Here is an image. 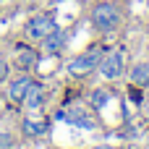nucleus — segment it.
Returning a JSON list of instances; mask_svg holds the SVG:
<instances>
[{
    "mask_svg": "<svg viewBox=\"0 0 149 149\" xmlns=\"http://www.w3.org/2000/svg\"><path fill=\"white\" fill-rule=\"evenodd\" d=\"M42 102H45V86L31 81L24 94V105H26V110H37V107H42Z\"/></svg>",
    "mask_w": 149,
    "mask_h": 149,
    "instance_id": "obj_6",
    "label": "nucleus"
},
{
    "mask_svg": "<svg viewBox=\"0 0 149 149\" xmlns=\"http://www.w3.org/2000/svg\"><path fill=\"white\" fill-rule=\"evenodd\" d=\"M29 84H31V76H29V73L18 76L16 81H10V89H8V97H10L13 102H24V94H26Z\"/></svg>",
    "mask_w": 149,
    "mask_h": 149,
    "instance_id": "obj_7",
    "label": "nucleus"
},
{
    "mask_svg": "<svg viewBox=\"0 0 149 149\" xmlns=\"http://www.w3.org/2000/svg\"><path fill=\"white\" fill-rule=\"evenodd\" d=\"M47 131V118H39V115H31L24 120V134L26 136H42Z\"/></svg>",
    "mask_w": 149,
    "mask_h": 149,
    "instance_id": "obj_8",
    "label": "nucleus"
},
{
    "mask_svg": "<svg viewBox=\"0 0 149 149\" xmlns=\"http://www.w3.org/2000/svg\"><path fill=\"white\" fill-rule=\"evenodd\" d=\"M65 120H68V123H73V126H79V128H86V131H92V128H94V120H92V118H86L84 113H73V110H71V113L65 115Z\"/></svg>",
    "mask_w": 149,
    "mask_h": 149,
    "instance_id": "obj_10",
    "label": "nucleus"
},
{
    "mask_svg": "<svg viewBox=\"0 0 149 149\" xmlns=\"http://www.w3.org/2000/svg\"><path fill=\"white\" fill-rule=\"evenodd\" d=\"M55 29V24H52V18L47 16V13H37V16H31L29 21H26V26H24V34L29 37V39H42L47 31H52Z\"/></svg>",
    "mask_w": 149,
    "mask_h": 149,
    "instance_id": "obj_4",
    "label": "nucleus"
},
{
    "mask_svg": "<svg viewBox=\"0 0 149 149\" xmlns=\"http://www.w3.org/2000/svg\"><path fill=\"white\" fill-rule=\"evenodd\" d=\"M92 24L100 29V31H113L118 29L120 24V8L115 3H100L94 10H92Z\"/></svg>",
    "mask_w": 149,
    "mask_h": 149,
    "instance_id": "obj_1",
    "label": "nucleus"
},
{
    "mask_svg": "<svg viewBox=\"0 0 149 149\" xmlns=\"http://www.w3.org/2000/svg\"><path fill=\"white\" fill-rule=\"evenodd\" d=\"M16 63H18V68H24V71H29L34 63H37V55L31 52V50H24V52H18V58H16Z\"/></svg>",
    "mask_w": 149,
    "mask_h": 149,
    "instance_id": "obj_11",
    "label": "nucleus"
},
{
    "mask_svg": "<svg viewBox=\"0 0 149 149\" xmlns=\"http://www.w3.org/2000/svg\"><path fill=\"white\" fill-rule=\"evenodd\" d=\"M0 3H8V0H0Z\"/></svg>",
    "mask_w": 149,
    "mask_h": 149,
    "instance_id": "obj_16",
    "label": "nucleus"
},
{
    "mask_svg": "<svg viewBox=\"0 0 149 149\" xmlns=\"http://www.w3.org/2000/svg\"><path fill=\"white\" fill-rule=\"evenodd\" d=\"M10 147H13L10 134H0V149H10Z\"/></svg>",
    "mask_w": 149,
    "mask_h": 149,
    "instance_id": "obj_13",
    "label": "nucleus"
},
{
    "mask_svg": "<svg viewBox=\"0 0 149 149\" xmlns=\"http://www.w3.org/2000/svg\"><path fill=\"white\" fill-rule=\"evenodd\" d=\"M128 79H131V84H136V86H149V63H136V65L131 68Z\"/></svg>",
    "mask_w": 149,
    "mask_h": 149,
    "instance_id": "obj_9",
    "label": "nucleus"
},
{
    "mask_svg": "<svg viewBox=\"0 0 149 149\" xmlns=\"http://www.w3.org/2000/svg\"><path fill=\"white\" fill-rule=\"evenodd\" d=\"M8 76V63H5V58H0V81Z\"/></svg>",
    "mask_w": 149,
    "mask_h": 149,
    "instance_id": "obj_14",
    "label": "nucleus"
},
{
    "mask_svg": "<svg viewBox=\"0 0 149 149\" xmlns=\"http://www.w3.org/2000/svg\"><path fill=\"white\" fill-rule=\"evenodd\" d=\"M65 31H60V29H52V31H47L39 42H42V52L45 55H58L63 47H65Z\"/></svg>",
    "mask_w": 149,
    "mask_h": 149,
    "instance_id": "obj_5",
    "label": "nucleus"
},
{
    "mask_svg": "<svg viewBox=\"0 0 149 149\" xmlns=\"http://www.w3.org/2000/svg\"><path fill=\"white\" fill-rule=\"evenodd\" d=\"M144 113H147V115H149V92H147V94H144Z\"/></svg>",
    "mask_w": 149,
    "mask_h": 149,
    "instance_id": "obj_15",
    "label": "nucleus"
},
{
    "mask_svg": "<svg viewBox=\"0 0 149 149\" xmlns=\"http://www.w3.org/2000/svg\"><path fill=\"white\" fill-rule=\"evenodd\" d=\"M97 71L105 81H115L120 73H123V52L115 50V52H107L105 58H100L97 63Z\"/></svg>",
    "mask_w": 149,
    "mask_h": 149,
    "instance_id": "obj_2",
    "label": "nucleus"
},
{
    "mask_svg": "<svg viewBox=\"0 0 149 149\" xmlns=\"http://www.w3.org/2000/svg\"><path fill=\"white\" fill-rule=\"evenodd\" d=\"M97 63H100V50H86V52L76 55L73 60H68V73H73V76H84V73L94 71Z\"/></svg>",
    "mask_w": 149,
    "mask_h": 149,
    "instance_id": "obj_3",
    "label": "nucleus"
},
{
    "mask_svg": "<svg viewBox=\"0 0 149 149\" xmlns=\"http://www.w3.org/2000/svg\"><path fill=\"white\" fill-rule=\"evenodd\" d=\"M89 102H92L94 107H105V105H107V92L94 89V92H92V97H89Z\"/></svg>",
    "mask_w": 149,
    "mask_h": 149,
    "instance_id": "obj_12",
    "label": "nucleus"
}]
</instances>
